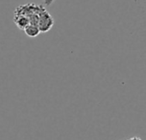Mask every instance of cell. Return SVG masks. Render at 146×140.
<instances>
[{"instance_id":"1","label":"cell","mask_w":146,"mask_h":140,"mask_svg":"<svg viewBox=\"0 0 146 140\" xmlns=\"http://www.w3.org/2000/svg\"><path fill=\"white\" fill-rule=\"evenodd\" d=\"M54 24V21L52 16L42 7L40 11L39 12V22H38V28L40 31L42 33H46L49 31Z\"/></svg>"},{"instance_id":"2","label":"cell","mask_w":146,"mask_h":140,"mask_svg":"<svg viewBox=\"0 0 146 140\" xmlns=\"http://www.w3.org/2000/svg\"><path fill=\"white\" fill-rule=\"evenodd\" d=\"M14 23L20 29H24L29 24V19L26 16L16 14L14 17Z\"/></svg>"},{"instance_id":"3","label":"cell","mask_w":146,"mask_h":140,"mask_svg":"<svg viewBox=\"0 0 146 140\" xmlns=\"http://www.w3.org/2000/svg\"><path fill=\"white\" fill-rule=\"evenodd\" d=\"M23 31L25 32L26 35H28L29 37L34 38L39 35V34L40 33V29L38 28V26L36 25H33V24H29L24 29Z\"/></svg>"},{"instance_id":"4","label":"cell","mask_w":146,"mask_h":140,"mask_svg":"<svg viewBox=\"0 0 146 140\" xmlns=\"http://www.w3.org/2000/svg\"><path fill=\"white\" fill-rule=\"evenodd\" d=\"M53 2H54V0H44V4L46 6H50Z\"/></svg>"},{"instance_id":"5","label":"cell","mask_w":146,"mask_h":140,"mask_svg":"<svg viewBox=\"0 0 146 140\" xmlns=\"http://www.w3.org/2000/svg\"><path fill=\"white\" fill-rule=\"evenodd\" d=\"M127 140H142V139L140 137H131V138H129Z\"/></svg>"}]
</instances>
